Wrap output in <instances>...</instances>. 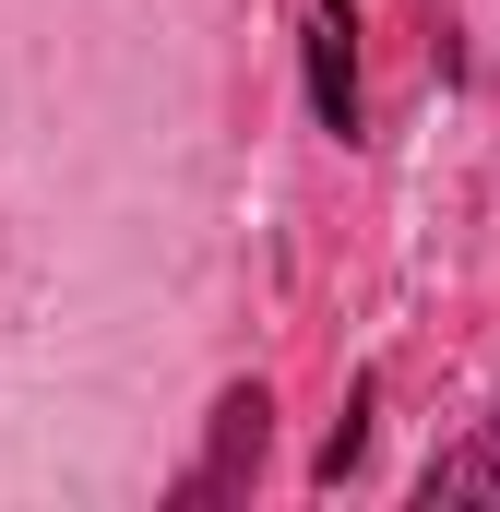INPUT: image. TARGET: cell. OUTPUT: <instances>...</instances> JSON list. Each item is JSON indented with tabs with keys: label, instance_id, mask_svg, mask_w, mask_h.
Wrapping results in <instances>:
<instances>
[{
	"label": "cell",
	"instance_id": "1",
	"mask_svg": "<svg viewBox=\"0 0 500 512\" xmlns=\"http://www.w3.org/2000/svg\"><path fill=\"white\" fill-rule=\"evenodd\" d=\"M262 441H274V393H262V382H227V393H215V453H203V477H191L179 501H227V489H250V477H262Z\"/></svg>",
	"mask_w": 500,
	"mask_h": 512
},
{
	"label": "cell",
	"instance_id": "2",
	"mask_svg": "<svg viewBox=\"0 0 500 512\" xmlns=\"http://www.w3.org/2000/svg\"><path fill=\"white\" fill-rule=\"evenodd\" d=\"M298 48H310V108H322V131L358 143V12L346 0H310Z\"/></svg>",
	"mask_w": 500,
	"mask_h": 512
},
{
	"label": "cell",
	"instance_id": "3",
	"mask_svg": "<svg viewBox=\"0 0 500 512\" xmlns=\"http://www.w3.org/2000/svg\"><path fill=\"white\" fill-rule=\"evenodd\" d=\"M417 501H489V512H500V417L465 441V453H441V465L417 477Z\"/></svg>",
	"mask_w": 500,
	"mask_h": 512
},
{
	"label": "cell",
	"instance_id": "4",
	"mask_svg": "<svg viewBox=\"0 0 500 512\" xmlns=\"http://www.w3.org/2000/svg\"><path fill=\"white\" fill-rule=\"evenodd\" d=\"M358 453H370V382H346V417H334V441H322V489H346Z\"/></svg>",
	"mask_w": 500,
	"mask_h": 512
}]
</instances>
